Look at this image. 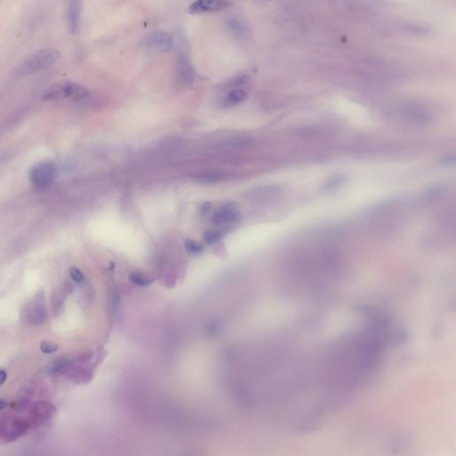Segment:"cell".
Segmentation results:
<instances>
[{
	"label": "cell",
	"mask_w": 456,
	"mask_h": 456,
	"mask_svg": "<svg viewBox=\"0 0 456 456\" xmlns=\"http://www.w3.org/2000/svg\"><path fill=\"white\" fill-rule=\"evenodd\" d=\"M59 51L52 47L38 50L21 64L15 69L16 77H23L49 69L59 60Z\"/></svg>",
	"instance_id": "cell-1"
},
{
	"label": "cell",
	"mask_w": 456,
	"mask_h": 456,
	"mask_svg": "<svg viewBox=\"0 0 456 456\" xmlns=\"http://www.w3.org/2000/svg\"><path fill=\"white\" fill-rule=\"evenodd\" d=\"M89 95L90 90L84 86L71 81H63L48 88L43 95V99L46 101L80 100Z\"/></svg>",
	"instance_id": "cell-2"
},
{
	"label": "cell",
	"mask_w": 456,
	"mask_h": 456,
	"mask_svg": "<svg viewBox=\"0 0 456 456\" xmlns=\"http://www.w3.org/2000/svg\"><path fill=\"white\" fill-rule=\"evenodd\" d=\"M139 47L150 55L168 53L173 49V36L165 30H155L141 40Z\"/></svg>",
	"instance_id": "cell-3"
},
{
	"label": "cell",
	"mask_w": 456,
	"mask_h": 456,
	"mask_svg": "<svg viewBox=\"0 0 456 456\" xmlns=\"http://www.w3.org/2000/svg\"><path fill=\"white\" fill-rule=\"evenodd\" d=\"M27 420L17 417H7L0 421V438L5 442H14L23 436L29 430Z\"/></svg>",
	"instance_id": "cell-4"
},
{
	"label": "cell",
	"mask_w": 456,
	"mask_h": 456,
	"mask_svg": "<svg viewBox=\"0 0 456 456\" xmlns=\"http://www.w3.org/2000/svg\"><path fill=\"white\" fill-rule=\"evenodd\" d=\"M30 183L35 187L44 189L48 187L53 183L55 177V167L50 161H42L36 164L30 169Z\"/></svg>",
	"instance_id": "cell-5"
},
{
	"label": "cell",
	"mask_w": 456,
	"mask_h": 456,
	"mask_svg": "<svg viewBox=\"0 0 456 456\" xmlns=\"http://www.w3.org/2000/svg\"><path fill=\"white\" fill-rule=\"evenodd\" d=\"M25 317L30 324L40 325L46 322L47 318V311L46 308L45 294L42 292L35 295L26 308Z\"/></svg>",
	"instance_id": "cell-6"
},
{
	"label": "cell",
	"mask_w": 456,
	"mask_h": 456,
	"mask_svg": "<svg viewBox=\"0 0 456 456\" xmlns=\"http://www.w3.org/2000/svg\"><path fill=\"white\" fill-rule=\"evenodd\" d=\"M55 407L49 402L38 401L30 407L27 421L30 427H39L49 421L55 414Z\"/></svg>",
	"instance_id": "cell-7"
},
{
	"label": "cell",
	"mask_w": 456,
	"mask_h": 456,
	"mask_svg": "<svg viewBox=\"0 0 456 456\" xmlns=\"http://www.w3.org/2000/svg\"><path fill=\"white\" fill-rule=\"evenodd\" d=\"M231 5L229 0H196L189 5L187 13L190 15H202L226 10Z\"/></svg>",
	"instance_id": "cell-8"
},
{
	"label": "cell",
	"mask_w": 456,
	"mask_h": 456,
	"mask_svg": "<svg viewBox=\"0 0 456 456\" xmlns=\"http://www.w3.org/2000/svg\"><path fill=\"white\" fill-rule=\"evenodd\" d=\"M176 69L178 80L182 84H192L194 80V70L190 62L188 55L184 53H180L177 57Z\"/></svg>",
	"instance_id": "cell-9"
},
{
	"label": "cell",
	"mask_w": 456,
	"mask_h": 456,
	"mask_svg": "<svg viewBox=\"0 0 456 456\" xmlns=\"http://www.w3.org/2000/svg\"><path fill=\"white\" fill-rule=\"evenodd\" d=\"M239 218L237 205L234 203H230L223 205L218 211L214 214L212 222L216 226H223L235 222Z\"/></svg>",
	"instance_id": "cell-10"
},
{
	"label": "cell",
	"mask_w": 456,
	"mask_h": 456,
	"mask_svg": "<svg viewBox=\"0 0 456 456\" xmlns=\"http://www.w3.org/2000/svg\"><path fill=\"white\" fill-rule=\"evenodd\" d=\"M81 6H82V0H70L69 1L67 17H68L69 30L71 34H75L78 29L80 13H81Z\"/></svg>",
	"instance_id": "cell-11"
},
{
	"label": "cell",
	"mask_w": 456,
	"mask_h": 456,
	"mask_svg": "<svg viewBox=\"0 0 456 456\" xmlns=\"http://www.w3.org/2000/svg\"><path fill=\"white\" fill-rule=\"evenodd\" d=\"M227 30L234 38L240 40H246L251 36V30L242 21L231 18L227 21Z\"/></svg>",
	"instance_id": "cell-12"
},
{
	"label": "cell",
	"mask_w": 456,
	"mask_h": 456,
	"mask_svg": "<svg viewBox=\"0 0 456 456\" xmlns=\"http://www.w3.org/2000/svg\"><path fill=\"white\" fill-rule=\"evenodd\" d=\"M248 97V93L242 89H231L224 96L222 104L224 107H233L242 104Z\"/></svg>",
	"instance_id": "cell-13"
},
{
	"label": "cell",
	"mask_w": 456,
	"mask_h": 456,
	"mask_svg": "<svg viewBox=\"0 0 456 456\" xmlns=\"http://www.w3.org/2000/svg\"><path fill=\"white\" fill-rule=\"evenodd\" d=\"M67 295L62 290V288L61 289H56L52 293L51 304H52V308H53V311H54L55 316L63 312L64 307H65V297Z\"/></svg>",
	"instance_id": "cell-14"
},
{
	"label": "cell",
	"mask_w": 456,
	"mask_h": 456,
	"mask_svg": "<svg viewBox=\"0 0 456 456\" xmlns=\"http://www.w3.org/2000/svg\"><path fill=\"white\" fill-rule=\"evenodd\" d=\"M197 179L202 182H206V183L218 182L223 179V174L218 173V172H208V173L200 175Z\"/></svg>",
	"instance_id": "cell-15"
},
{
	"label": "cell",
	"mask_w": 456,
	"mask_h": 456,
	"mask_svg": "<svg viewBox=\"0 0 456 456\" xmlns=\"http://www.w3.org/2000/svg\"><path fill=\"white\" fill-rule=\"evenodd\" d=\"M223 233L221 231L210 230V231L205 232L204 237L206 243L212 244V243H218V241H220L223 237Z\"/></svg>",
	"instance_id": "cell-16"
},
{
	"label": "cell",
	"mask_w": 456,
	"mask_h": 456,
	"mask_svg": "<svg viewBox=\"0 0 456 456\" xmlns=\"http://www.w3.org/2000/svg\"><path fill=\"white\" fill-rule=\"evenodd\" d=\"M186 251L191 254H198L204 251V246L201 243L194 242L193 240H187L184 243Z\"/></svg>",
	"instance_id": "cell-17"
},
{
	"label": "cell",
	"mask_w": 456,
	"mask_h": 456,
	"mask_svg": "<svg viewBox=\"0 0 456 456\" xmlns=\"http://www.w3.org/2000/svg\"><path fill=\"white\" fill-rule=\"evenodd\" d=\"M69 275L76 283H84V274L82 273L79 268H76V267H71V268H69Z\"/></svg>",
	"instance_id": "cell-18"
},
{
	"label": "cell",
	"mask_w": 456,
	"mask_h": 456,
	"mask_svg": "<svg viewBox=\"0 0 456 456\" xmlns=\"http://www.w3.org/2000/svg\"><path fill=\"white\" fill-rule=\"evenodd\" d=\"M58 349V346L50 342H43L40 345V350L45 354H51V353L55 352Z\"/></svg>",
	"instance_id": "cell-19"
},
{
	"label": "cell",
	"mask_w": 456,
	"mask_h": 456,
	"mask_svg": "<svg viewBox=\"0 0 456 456\" xmlns=\"http://www.w3.org/2000/svg\"><path fill=\"white\" fill-rule=\"evenodd\" d=\"M211 208V204L209 203H205V204L202 205V208H201V211L204 214L208 213V211L210 210Z\"/></svg>",
	"instance_id": "cell-20"
},
{
	"label": "cell",
	"mask_w": 456,
	"mask_h": 456,
	"mask_svg": "<svg viewBox=\"0 0 456 456\" xmlns=\"http://www.w3.org/2000/svg\"><path fill=\"white\" fill-rule=\"evenodd\" d=\"M7 378V374L4 370H0V385H2L5 382Z\"/></svg>",
	"instance_id": "cell-21"
},
{
	"label": "cell",
	"mask_w": 456,
	"mask_h": 456,
	"mask_svg": "<svg viewBox=\"0 0 456 456\" xmlns=\"http://www.w3.org/2000/svg\"><path fill=\"white\" fill-rule=\"evenodd\" d=\"M7 407V404H6V403H5V402L4 401V400H2V399H0V410H2V409H4V408H5V407Z\"/></svg>",
	"instance_id": "cell-22"
},
{
	"label": "cell",
	"mask_w": 456,
	"mask_h": 456,
	"mask_svg": "<svg viewBox=\"0 0 456 456\" xmlns=\"http://www.w3.org/2000/svg\"><path fill=\"white\" fill-rule=\"evenodd\" d=\"M267 0H256V2H258V4H263L265 3Z\"/></svg>",
	"instance_id": "cell-23"
}]
</instances>
